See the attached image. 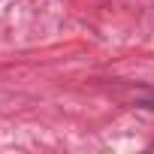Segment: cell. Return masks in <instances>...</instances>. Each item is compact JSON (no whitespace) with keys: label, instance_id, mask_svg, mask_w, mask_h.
<instances>
[]
</instances>
